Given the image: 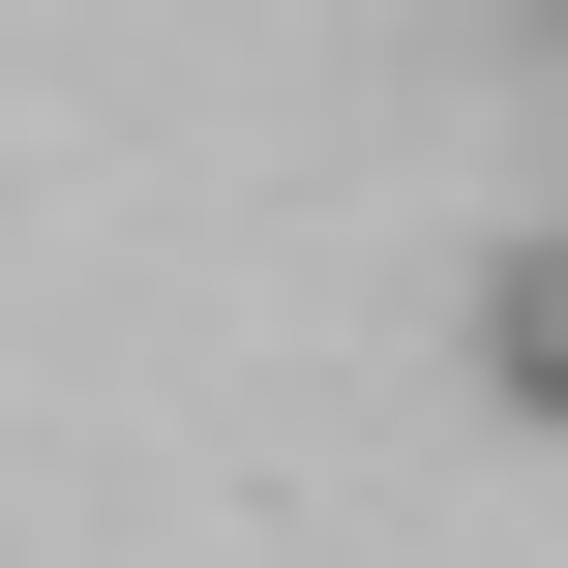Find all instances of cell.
I'll return each instance as SVG.
<instances>
[{
  "label": "cell",
  "mask_w": 568,
  "mask_h": 568,
  "mask_svg": "<svg viewBox=\"0 0 568 568\" xmlns=\"http://www.w3.org/2000/svg\"><path fill=\"white\" fill-rule=\"evenodd\" d=\"M479 359H509V389L568 419V240H509V270H479Z\"/></svg>",
  "instance_id": "cell-1"
},
{
  "label": "cell",
  "mask_w": 568,
  "mask_h": 568,
  "mask_svg": "<svg viewBox=\"0 0 568 568\" xmlns=\"http://www.w3.org/2000/svg\"><path fill=\"white\" fill-rule=\"evenodd\" d=\"M539 30H568V0H539Z\"/></svg>",
  "instance_id": "cell-2"
}]
</instances>
